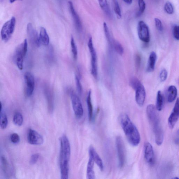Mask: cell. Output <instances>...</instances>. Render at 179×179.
Returning a JSON list of instances; mask_svg holds the SVG:
<instances>
[{"mask_svg":"<svg viewBox=\"0 0 179 179\" xmlns=\"http://www.w3.org/2000/svg\"><path fill=\"white\" fill-rule=\"evenodd\" d=\"M60 166L61 176L62 179L68 178L69 161L71 147L69 140L66 135H63L60 140Z\"/></svg>","mask_w":179,"mask_h":179,"instance_id":"cell-1","label":"cell"},{"mask_svg":"<svg viewBox=\"0 0 179 179\" xmlns=\"http://www.w3.org/2000/svg\"><path fill=\"white\" fill-rule=\"evenodd\" d=\"M119 121L129 143L133 146H138L140 142V135L129 116L125 113L121 114Z\"/></svg>","mask_w":179,"mask_h":179,"instance_id":"cell-2","label":"cell"},{"mask_svg":"<svg viewBox=\"0 0 179 179\" xmlns=\"http://www.w3.org/2000/svg\"><path fill=\"white\" fill-rule=\"evenodd\" d=\"M156 110L155 106L153 104H150L147 107L146 113L149 121L154 133L156 143L160 145L163 143L164 133Z\"/></svg>","mask_w":179,"mask_h":179,"instance_id":"cell-3","label":"cell"},{"mask_svg":"<svg viewBox=\"0 0 179 179\" xmlns=\"http://www.w3.org/2000/svg\"><path fill=\"white\" fill-rule=\"evenodd\" d=\"M28 50V43L27 39L18 46L15 50L14 59L18 67L20 70L23 69L24 60Z\"/></svg>","mask_w":179,"mask_h":179,"instance_id":"cell-4","label":"cell"},{"mask_svg":"<svg viewBox=\"0 0 179 179\" xmlns=\"http://www.w3.org/2000/svg\"><path fill=\"white\" fill-rule=\"evenodd\" d=\"M16 23V18L13 17L3 25L1 31V38L3 41L7 42L10 40L14 32Z\"/></svg>","mask_w":179,"mask_h":179,"instance_id":"cell-5","label":"cell"},{"mask_svg":"<svg viewBox=\"0 0 179 179\" xmlns=\"http://www.w3.org/2000/svg\"><path fill=\"white\" fill-rule=\"evenodd\" d=\"M71 97L72 107L76 117L80 119L83 116L84 110L81 100L76 94L71 91Z\"/></svg>","mask_w":179,"mask_h":179,"instance_id":"cell-6","label":"cell"},{"mask_svg":"<svg viewBox=\"0 0 179 179\" xmlns=\"http://www.w3.org/2000/svg\"><path fill=\"white\" fill-rule=\"evenodd\" d=\"M116 144L119 166L120 168H121L125 164L126 153L125 145L122 139L119 136H118L116 138Z\"/></svg>","mask_w":179,"mask_h":179,"instance_id":"cell-7","label":"cell"},{"mask_svg":"<svg viewBox=\"0 0 179 179\" xmlns=\"http://www.w3.org/2000/svg\"><path fill=\"white\" fill-rule=\"evenodd\" d=\"M87 45L91 56H92V60H91L92 71L91 72L94 78H97L98 75L97 54L95 48L93 46L92 39V37H90L89 39Z\"/></svg>","mask_w":179,"mask_h":179,"instance_id":"cell-8","label":"cell"},{"mask_svg":"<svg viewBox=\"0 0 179 179\" xmlns=\"http://www.w3.org/2000/svg\"><path fill=\"white\" fill-rule=\"evenodd\" d=\"M25 87L24 92L27 97L31 96L34 92L35 82L34 76L31 72H26L24 75Z\"/></svg>","mask_w":179,"mask_h":179,"instance_id":"cell-9","label":"cell"},{"mask_svg":"<svg viewBox=\"0 0 179 179\" xmlns=\"http://www.w3.org/2000/svg\"><path fill=\"white\" fill-rule=\"evenodd\" d=\"M137 30L139 39L145 43L149 42L150 40L149 29L146 24L143 21H140L138 24Z\"/></svg>","mask_w":179,"mask_h":179,"instance_id":"cell-10","label":"cell"},{"mask_svg":"<svg viewBox=\"0 0 179 179\" xmlns=\"http://www.w3.org/2000/svg\"><path fill=\"white\" fill-rule=\"evenodd\" d=\"M27 32L29 40L32 44L36 47H40L41 44L39 40V35L31 23L27 24Z\"/></svg>","mask_w":179,"mask_h":179,"instance_id":"cell-11","label":"cell"},{"mask_svg":"<svg viewBox=\"0 0 179 179\" xmlns=\"http://www.w3.org/2000/svg\"><path fill=\"white\" fill-rule=\"evenodd\" d=\"M27 138L29 143L32 145H41L44 142L43 137L37 132L32 129H29Z\"/></svg>","mask_w":179,"mask_h":179,"instance_id":"cell-12","label":"cell"},{"mask_svg":"<svg viewBox=\"0 0 179 179\" xmlns=\"http://www.w3.org/2000/svg\"><path fill=\"white\" fill-rule=\"evenodd\" d=\"M179 118V98L177 99L173 109L168 120L169 128L173 129Z\"/></svg>","mask_w":179,"mask_h":179,"instance_id":"cell-13","label":"cell"},{"mask_svg":"<svg viewBox=\"0 0 179 179\" xmlns=\"http://www.w3.org/2000/svg\"><path fill=\"white\" fill-rule=\"evenodd\" d=\"M135 91V99L137 104L142 107L144 104L145 97H146V92L144 86L142 83L136 88Z\"/></svg>","mask_w":179,"mask_h":179,"instance_id":"cell-14","label":"cell"},{"mask_svg":"<svg viewBox=\"0 0 179 179\" xmlns=\"http://www.w3.org/2000/svg\"><path fill=\"white\" fill-rule=\"evenodd\" d=\"M144 153L145 158L146 162L150 164H152L154 160V152L152 145L150 142H145Z\"/></svg>","mask_w":179,"mask_h":179,"instance_id":"cell-15","label":"cell"},{"mask_svg":"<svg viewBox=\"0 0 179 179\" xmlns=\"http://www.w3.org/2000/svg\"><path fill=\"white\" fill-rule=\"evenodd\" d=\"M89 152L90 157L93 160L94 162L97 165L100 170L103 171L104 170V164L102 159L97 153L95 149L92 146H90L89 148Z\"/></svg>","mask_w":179,"mask_h":179,"instance_id":"cell-16","label":"cell"},{"mask_svg":"<svg viewBox=\"0 0 179 179\" xmlns=\"http://www.w3.org/2000/svg\"><path fill=\"white\" fill-rule=\"evenodd\" d=\"M68 3L70 10L76 28L78 31L80 32L82 29V24L79 16L75 10L72 3L71 1H69Z\"/></svg>","mask_w":179,"mask_h":179,"instance_id":"cell-17","label":"cell"},{"mask_svg":"<svg viewBox=\"0 0 179 179\" xmlns=\"http://www.w3.org/2000/svg\"><path fill=\"white\" fill-rule=\"evenodd\" d=\"M157 60L156 53L152 51L149 57L146 71L148 72H153L154 70Z\"/></svg>","mask_w":179,"mask_h":179,"instance_id":"cell-18","label":"cell"},{"mask_svg":"<svg viewBox=\"0 0 179 179\" xmlns=\"http://www.w3.org/2000/svg\"><path fill=\"white\" fill-rule=\"evenodd\" d=\"M39 40L41 45L45 46L49 45L50 43V38L48 34L46 29L44 27H41L40 34H39Z\"/></svg>","mask_w":179,"mask_h":179,"instance_id":"cell-19","label":"cell"},{"mask_svg":"<svg viewBox=\"0 0 179 179\" xmlns=\"http://www.w3.org/2000/svg\"><path fill=\"white\" fill-rule=\"evenodd\" d=\"M94 162L93 159L90 157H89L88 162L87 177L88 179H94L95 178V174L94 171Z\"/></svg>","mask_w":179,"mask_h":179,"instance_id":"cell-20","label":"cell"},{"mask_svg":"<svg viewBox=\"0 0 179 179\" xmlns=\"http://www.w3.org/2000/svg\"><path fill=\"white\" fill-rule=\"evenodd\" d=\"M177 95V88L174 86H170L167 91L168 102L170 103L173 102L176 98Z\"/></svg>","mask_w":179,"mask_h":179,"instance_id":"cell-21","label":"cell"},{"mask_svg":"<svg viewBox=\"0 0 179 179\" xmlns=\"http://www.w3.org/2000/svg\"><path fill=\"white\" fill-rule=\"evenodd\" d=\"M87 103L88 111L89 120L92 121L93 116V106L92 101V91L90 90L88 93L87 98Z\"/></svg>","mask_w":179,"mask_h":179,"instance_id":"cell-22","label":"cell"},{"mask_svg":"<svg viewBox=\"0 0 179 179\" xmlns=\"http://www.w3.org/2000/svg\"><path fill=\"white\" fill-rule=\"evenodd\" d=\"M100 7L108 17H112V14L107 0H98Z\"/></svg>","mask_w":179,"mask_h":179,"instance_id":"cell-23","label":"cell"},{"mask_svg":"<svg viewBox=\"0 0 179 179\" xmlns=\"http://www.w3.org/2000/svg\"><path fill=\"white\" fill-rule=\"evenodd\" d=\"M1 166L3 171L6 176H8L10 172V166L7 159L4 156L1 157Z\"/></svg>","mask_w":179,"mask_h":179,"instance_id":"cell-24","label":"cell"},{"mask_svg":"<svg viewBox=\"0 0 179 179\" xmlns=\"http://www.w3.org/2000/svg\"><path fill=\"white\" fill-rule=\"evenodd\" d=\"M111 45L114 48L116 52L121 55H122L124 53V49L122 45L119 42L112 39Z\"/></svg>","mask_w":179,"mask_h":179,"instance_id":"cell-25","label":"cell"},{"mask_svg":"<svg viewBox=\"0 0 179 179\" xmlns=\"http://www.w3.org/2000/svg\"><path fill=\"white\" fill-rule=\"evenodd\" d=\"M163 104V97L160 91L157 93L156 108L157 110L159 111L162 110Z\"/></svg>","mask_w":179,"mask_h":179,"instance_id":"cell-26","label":"cell"},{"mask_svg":"<svg viewBox=\"0 0 179 179\" xmlns=\"http://www.w3.org/2000/svg\"><path fill=\"white\" fill-rule=\"evenodd\" d=\"M23 117L20 112H16L14 115L13 121L15 125L20 126L22 125L23 123Z\"/></svg>","mask_w":179,"mask_h":179,"instance_id":"cell-27","label":"cell"},{"mask_svg":"<svg viewBox=\"0 0 179 179\" xmlns=\"http://www.w3.org/2000/svg\"><path fill=\"white\" fill-rule=\"evenodd\" d=\"M1 118H0V125L2 129H5L8 125V119L7 115L1 111Z\"/></svg>","mask_w":179,"mask_h":179,"instance_id":"cell-28","label":"cell"},{"mask_svg":"<svg viewBox=\"0 0 179 179\" xmlns=\"http://www.w3.org/2000/svg\"><path fill=\"white\" fill-rule=\"evenodd\" d=\"M114 10L117 15L118 19L121 18V13L120 8L117 0H112Z\"/></svg>","mask_w":179,"mask_h":179,"instance_id":"cell-29","label":"cell"},{"mask_svg":"<svg viewBox=\"0 0 179 179\" xmlns=\"http://www.w3.org/2000/svg\"><path fill=\"white\" fill-rule=\"evenodd\" d=\"M71 46L73 56L74 59L76 60L78 56L77 48L73 36H72L71 39Z\"/></svg>","mask_w":179,"mask_h":179,"instance_id":"cell-30","label":"cell"},{"mask_svg":"<svg viewBox=\"0 0 179 179\" xmlns=\"http://www.w3.org/2000/svg\"><path fill=\"white\" fill-rule=\"evenodd\" d=\"M141 83L138 78L135 77H133L129 81V85L133 89H135Z\"/></svg>","mask_w":179,"mask_h":179,"instance_id":"cell-31","label":"cell"},{"mask_svg":"<svg viewBox=\"0 0 179 179\" xmlns=\"http://www.w3.org/2000/svg\"><path fill=\"white\" fill-rule=\"evenodd\" d=\"M103 27H104V31L106 38H107L109 44L111 45L112 39L111 38L110 32H109L108 27L106 22H104L103 24Z\"/></svg>","mask_w":179,"mask_h":179,"instance_id":"cell-32","label":"cell"},{"mask_svg":"<svg viewBox=\"0 0 179 179\" xmlns=\"http://www.w3.org/2000/svg\"><path fill=\"white\" fill-rule=\"evenodd\" d=\"M138 1L139 10L138 15V16H140L144 13L145 10V4L144 0H138Z\"/></svg>","mask_w":179,"mask_h":179,"instance_id":"cell-33","label":"cell"},{"mask_svg":"<svg viewBox=\"0 0 179 179\" xmlns=\"http://www.w3.org/2000/svg\"><path fill=\"white\" fill-rule=\"evenodd\" d=\"M165 10L166 13L169 14H172L174 13V8L171 3L167 2L165 6Z\"/></svg>","mask_w":179,"mask_h":179,"instance_id":"cell-34","label":"cell"},{"mask_svg":"<svg viewBox=\"0 0 179 179\" xmlns=\"http://www.w3.org/2000/svg\"><path fill=\"white\" fill-rule=\"evenodd\" d=\"M10 140L12 143L17 144L19 142L20 138L19 135L17 133H14L12 134L10 137Z\"/></svg>","mask_w":179,"mask_h":179,"instance_id":"cell-35","label":"cell"},{"mask_svg":"<svg viewBox=\"0 0 179 179\" xmlns=\"http://www.w3.org/2000/svg\"><path fill=\"white\" fill-rule=\"evenodd\" d=\"M75 79L78 92L79 93L81 94L82 92V87L79 78L77 76L75 75Z\"/></svg>","mask_w":179,"mask_h":179,"instance_id":"cell-36","label":"cell"},{"mask_svg":"<svg viewBox=\"0 0 179 179\" xmlns=\"http://www.w3.org/2000/svg\"><path fill=\"white\" fill-rule=\"evenodd\" d=\"M168 76V72L166 69H163L161 71L160 74V78L161 81L163 82L165 81Z\"/></svg>","mask_w":179,"mask_h":179,"instance_id":"cell-37","label":"cell"},{"mask_svg":"<svg viewBox=\"0 0 179 179\" xmlns=\"http://www.w3.org/2000/svg\"><path fill=\"white\" fill-rule=\"evenodd\" d=\"M39 157L38 154H35L32 155L30 159L29 163L31 165L35 164L37 163Z\"/></svg>","mask_w":179,"mask_h":179,"instance_id":"cell-38","label":"cell"},{"mask_svg":"<svg viewBox=\"0 0 179 179\" xmlns=\"http://www.w3.org/2000/svg\"><path fill=\"white\" fill-rule=\"evenodd\" d=\"M173 34L176 40H179V26L176 25L173 29Z\"/></svg>","mask_w":179,"mask_h":179,"instance_id":"cell-39","label":"cell"},{"mask_svg":"<svg viewBox=\"0 0 179 179\" xmlns=\"http://www.w3.org/2000/svg\"><path fill=\"white\" fill-rule=\"evenodd\" d=\"M155 25L157 29L159 31H162L163 30V27L161 21L158 18H156L155 19Z\"/></svg>","mask_w":179,"mask_h":179,"instance_id":"cell-40","label":"cell"},{"mask_svg":"<svg viewBox=\"0 0 179 179\" xmlns=\"http://www.w3.org/2000/svg\"><path fill=\"white\" fill-rule=\"evenodd\" d=\"M124 2L127 4L130 5L132 4L133 0H123Z\"/></svg>","mask_w":179,"mask_h":179,"instance_id":"cell-41","label":"cell"},{"mask_svg":"<svg viewBox=\"0 0 179 179\" xmlns=\"http://www.w3.org/2000/svg\"><path fill=\"white\" fill-rule=\"evenodd\" d=\"M175 143L176 144L178 145L179 144V138H176L175 141Z\"/></svg>","mask_w":179,"mask_h":179,"instance_id":"cell-42","label":"cell"},{"mask_svg":"<svg viewBox=\"0 0 179 179\" xmlns=\"http://www.w3.org/2000/svg\"><path fill=\"white\" fill-rule=\"evenodd\" d=\"M17 1H22L23 0H10V2L11 3H13L16 2Z\"/></svg>","mask_w":179,"mask_h":179,"instance_id":"cell-43","label":"cell"},{"mask_svg":"<svg viewBox=\"0 0 179 179\" xmlns=\"http://www.w3.org/2000/svg\"><path fill=\"white\" fill-rule=\"evenodd\" d=\"M177 134L178 135H179V129L177 130Z\"/></svg>","mask_w":179,"mask_h":179,"instance_id":"cell-44","label":"cell"},{"mask_svg":"<svg viewBox=\"0 0 179 179\" xmlns=\"http://www.w3.org/2000/svg\"><path fill=\"white\" fill-rule=\"evenodd\" d=\"M174 179H179V178H178V177H176L174 178Z\"/></svg>","mask_w":179,"mask_h":179,"instance_id":"cell-45","label":"cell"}]
</instances>
